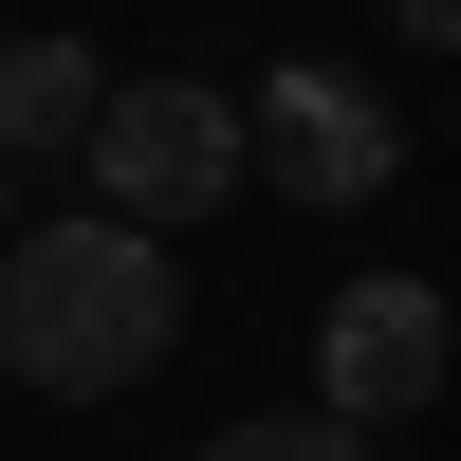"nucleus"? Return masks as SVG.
I'll return each instance as SVG.
<instances>
[{"label": "nucleus", "mask_w": 461, "mask_h": 461, "mask_svg": "<svg viewBox=\"0 0 461 461\" xmlns=\"http://www.w3.org/2000/svg\"><path fill=\"white\" fill-rule=\"evenodd\" d=\"M240 167L277 185V203H332V221H351V203H388L406 130H388V111H369L332 56H295V74H258V111H240Z\"/></svg>", "instance_id": "3"}, {"label": "nucleus", "mask_w": 461, "mask_h": 461, "mask_svg": "<svg viewBox=\"0 0 461 461\" xmlns=\"http://www.w3.org/2000/svg\"><path fill=\"white\" fill-rule=\"evenodd\" d=\"M443 369H461V314L425 277H351L314 314V406L332 425H406V406H443Z\"/></svg>", "instance_id": "4"}, {"label": "nucleus", "mask_w": 461, "mask_h": 461, "mask_svg": "<svg viewBox=\"0 0 461 461\" xmlns=\"http://www.w3.org/2000/svg\"><path fill=\"white\" fill-rule=\"evenodd\" d=\"M167 332H185V277H167V240L148 221H37V240H0V369L19 388H56V406H93V388H148L167 369Z\"/></svg>", "instance_id": "1"}, {"label": "nucleus", "mask_w": 461, "mask_h": 461, "mask_svg": "<svg viewBox=\"0 0 461 461\" xmlns=\"http://www.w3.org/2000/svg\"><path fill=\"white\" fill-rule=\"evenodd\" d=\"M0 240H19V221H0Z\"/></svg>", "instance_id": "8"}, {"label": "nucleus", "mask_w": 461, "mask_h": 461, "mask_svg": "<svg viewBox=\"0 0 461 461\" xmlns=\"http://www.w3.org/2000/svg\"><path fill=\"white\" fill-rule=\"evenodd\" d=\"M74 167H93L111 221H148V240H167L185 203H221V185H240V111H221L203 74H111L93 130H74Z\"/></svg>", "instance_id": "2"}, {"label": "nucleus", "mask_w": 461, "mask_h": 461, "mask_svg": "<svg viewBox=\"0 0 461 461\" xmlns=\"http://www.w3.org/2000/svg\"><path fill=\"white\" fill-rule=\"evenodd\" d=\"M203 461H369V425H332V406H258V425H221Z\"/></svg>", "instance_id": "6"}, {"label": "nucleus", "mask_w": 461, "mask_h": 461, "mask_svg": "<svg viewBox=\"0 0 461 461\" xmlns=\"http://www.w3.org/2000/svg\"><path fill=\"white\" fill-rule=\"evenodd\" d=\"M388 19H406V37H425V56H461V0H388Z\"/></svg>", "instance_id": "7"}, {"label": "nucleus", "mask_w": 461, "mask_h": 461, "mask_svg": "<svg viewBox=\"0 0 461 461\" xmlns=\"http://www.w3.org/2000/svg\"><path fill=\"white\" fill-rule=\"evenodd\" d=\"M93 93H111L93 37H0V148H74V130H93Z\"/></svg>", "instance_id": "5"}]
</instances>
